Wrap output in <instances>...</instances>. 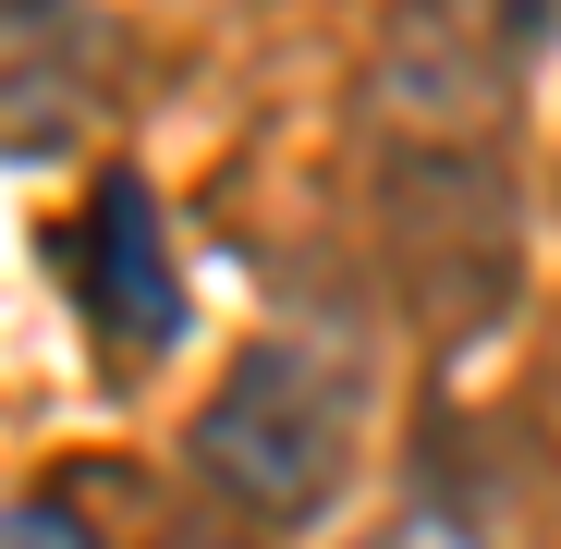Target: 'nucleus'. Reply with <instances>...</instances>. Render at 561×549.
<instances>
[{
	"label": "nucleus",
	"mask_w": 561,
	"mask_h": 549,
	"mask_svg": "<svg viewBox=\"0 0 561 549\" xmlns=\"http://www.w3.org/2000/svg\"><path fill=\"white\" fill-rule=\"evenodd\" d=\"M61 282H73V318H85V342H99L111 379H135V366L171 354V330H183V268H171V244H159L147 171H111L99 196H85V220L61 232Z\"/></svg>",
	"instance_id": "nucleus-3"
},
{
	"label": "nucleus",
	"mask_w": 561,
	"mask_h": 549,
	"mask_svg": "<svg viewBox=\"0 0 561 549\" xmlns=\"http://www.w3.org/2000/svg\"><path fill=\"white\" fill-rule=\"evenodd\" d=\"M354 439H366V379H354V354L330 342H294V330H268L220 366V391L196 415V477L256 513V525H306L342 501L354 477Z\"/></svg>",
	"instance_id": "nucleus-1"
},
{
	"label": "nucleus",
	"mask_w": 561,
	"mask_h": 549,
	"mask_svg": "<svg viewBox=\"0 0 561 549\" xmlns=\"http://www.w3.org/2000/svg\"><path fill=\"white\" fill-rule=\"evenodd\" d=\"M379 232H391V268H403V306L439 342H477L525 282L513 183H501L489 135H403L391 183H379Z\"/></svg>",
	"instance_id": "nucleus-2"
},
{
	"label": "nucleus",
	"mask_w": 561,
	"mask_h": 549,
	"mask_svg": "<svg viewBox=\"0 0 561 549\" xmlns=\"http://www.w3.org/2000/svg\"><path fill=\"white\" fill-rule=\"evenodd\" d=\"M391 549H477V537H463V525H403Z\"/></svg>",
	"instance_id": "nucleus-5"
},
{
	"label": "nucleus",
	"mask_w": 561,
	"mask_h": 549,
	"mask_svg": "<svg viewBox=\"0 0 561 549\" xmlns=\"http://www.w3.org/2000/svg\"><path fill=\"white\" fill-rule=\"evenodd\" d=\"M13 549H99V537L73 525V501H49V489H25V501H13Z\"/></svg>",
	"instance_id": "nucleus-4"
}]
</instances>
